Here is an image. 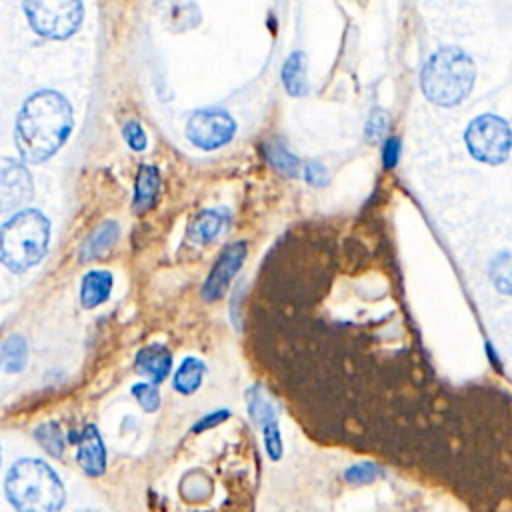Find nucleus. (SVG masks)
Listing matches in <instances>:
<instances>
[{
  "label": "nucleus",
  "instance_id": "obj_13",
  "mask_svg": "<svg viewBox=\"0 0 512 512\" xmlns=\"http://www.w3.org/2000/svg\"><path fill=\"white\" fill-rule=\"evenodd\" d=\"M226 212L224 210H204L200 212L188 226V238L194 242V244H208L212 242L226 226Z\"/></svg>",
  "mask_w": 512,
  "mask_h": 512
},
{
  "label": "nucleus",
  "instance_id": "obj_24",
  "mask_svg": "<svg viewBox=\"0 0 512 512\" xmlns=\"http://www.w3.org/2000/svg\"><path fill=\"white\" fill-rule=\"evenodd\" d=\"M132 394L138 400V404L146 410V412H154L160 406V394L156 384L152 382H140L136 386H132Z\"/></svg>",
  "mask_w": 512,
  "mask_h": 512
},
{
  "label": "nucleus",
  "instance_id": "obj_6",
  "mask_svg": "<svg viewBox=\"0 0 512 512\" xmlns=\"http://www.w3.org/2000/svg\"><path fill=\"white\" fill-rule=\"evenodd\" d=\"M32 28L48 38H66L80 26L82 0H24Z\"/></svg>",
  "mask_w": 512,
  "mask_h": 512
},
{
  "label": "nucleus",
  "instance_id": "obj_21",
  "mask_svg": "<svg viewBox=\"0 0 512 512\" xmlns=\"http://www.w3.org/2000/svg\"><path fill=\"white\" fill-rule=\"evenodd\" d=\"M490 280L500 294L512 296V250L498 252L488 268Z\"/></svg>",
  "mask_w": 512,
  "mask_h": 512
},
{
  "label": "nucleus",
  "instance_id": "obj_14",
  "mask_svg": "<svg viewBox=\"0 0 512 512\" xmlns=\"http://www.w3.org/2000/svg\"><path fill=\"white\" fill-rule=\"evenodd\" d=\"M112 290V274L106 270H92L84 276L80 286V300L84 308H94L108 300Z\"/></svg>",
  "mask_w": 512,
  "mask_h": 512
},
{
  "label": "nucleus",
  "instance_id": "obj_30",
  "mask_svg": "<svg viewBox=\"0 0 512 512\" xmlns=\"http://www.w3.org/2000/svg\"><path fill=\"white\" fill-rule=\"evenodd\" d=\"M80 512H94V510H80Z\"/></svg>",
  "mask_w": 512,
  "mask_h": 512
},
{
  "label": "nucleus",
  "instance_id": "obj_7",
  "mask_svg": "<svg viewBox=\"0 0 512 512\" xmlns=\"http://www.w3.org/2000/svg\"><path fill=\"white\" fill-rule=\"evenodd\" d=\"M236 132V122L224 108H202L196 110L188 124V140L202 150H216L232 140Z\"/></svg>",
  "mask_w": 512,
  "mask_h": 512
},
{
  "label": "nucleus",
  "instance_id": "obj_16",
  "mask_svg": "<svg viewBox=\"0 0 512 512\" xmlns=\"http://www.w3.org/2000/svg\"><path fill=\"white\" fill-rule=\"evenodd\" d=\"M160 190V174L154 166H142L136 176V192H134V210L146 212Z\"/></svg>",
  "mask_w": 512,
  "mask_h": 512
},
{
  "label": "nucleus",
  "instance_id": "obj_2",
  "mask_svg": "<svg viewBox=\"0 0 512 512\" xmlns=\"http://www.w3.org/2000/svg\"><path fill=\"white\" fill-rule=\"evenodd\" d=\"M474 78L476 66L472 58L456 46H444L426 60L420 88L432 104L450 108L468 98Z\"/></svg>",
  "mask_w": 512,
  "mask_h": 512
},
{
  "label": "nucleus",
  "instance_id": "obj_4",
  "mask_svg": "<svg viewBox=\"0 0 512 512\" xmlns=\"http://www.w3.org/2000/svg\"><path fill=\"white\" fill-rule=\"evenodd\" d=\"M50 224L38 210H22L0 228V262L12 272H24L44 256Z\"/></svg>",
  "mask_w": 512,
  "mask_h": 512
},
{
  "label": "nucleus",
  "instance_id": "obj_8",
  "mask_svg": "<svg viewBox=\"0 0 512 512\" xmlns=\"http://www.w3.org/2000/svg\"><path fill=\"white\" fill-rule=\"evenodd\" d=\"M244 258H246V242L244 240H238L222 250V254L214 262V266L204 282V288H202V298L206 302H214L224 296L232 278L242 268Z\"/></svg>",
  "mask_w": 512,
  "mask_h": 512
},
{
  "label": "nucleus",
  "instance_id": "obj_25",
  "mask_svg": "<svg viewBox=\"0 0 512 512\" xmlns=\"http://www.w3.org/2000/svg\"><path fill=\"white\" fill-rule=\"evenodd\" d=\"M388 124H390L388 112L382 108H374L366 124V138L370 142H378L388 132Z\"/></svg>",
  "mask_w": 512,
  "mask_h": 512
},
{
  "label": "nucleus",
  "instance_id": "obj_15",
  "mask_svg": "<svg viewBox=\"0 0 512 512\" xmlns=\"http://www.w3.org/2000/svg\"><path fill=\"white\" fill-rule=\"evenodd\" d=\"M282 84L290 96H304L308 92L306 58L302 52H292L282 66Z\"/></svg>",
  "mask_w": 512,
  "mask_h": 512
},
{
  "label": "nucleus",
  "instance_id": "obj_17",
  "mask_svg": "<svg viewBox=\"0 0 512 512\" xmlns=\"http://www.w3.org/2000/svg\"><path fill=\"white\" fill-rule=\"evenodd\" d=\"M26 362H28V344H26V340L18 334L8 336L0 344V372L16 374V372L24 370Z\"/></svg>",
  "mask_w": 512,
  "mask_h": 512
},
{
  "label": "nucleus",
  "instance_id": "obj_22",
  "mask_svg": "<svg viewBox=\"0 0 512 512\" xmlns=\"http://www.w3.org/2000/svg\"><path fill=\"white\" fill-rule=\"evenodd\" d=\"M38 444L52 456H60L64 450V436L60 432V428L54 422H44L42 426L36 428L34 432Z\"/></svg>",
  "mask_w": 512,
  "mask_h": 512
},
{
  "label": "nucleus",
  "instance_id": "obj_26",
  "mask_svg": "<svg viewBox=\"0 0 512 512\" xmlns=\"http://www.w3.org/2000/svg\"><path fill=\"white\" fill-rule=\"evenodd\" d=\"M304 178L312 186H324V184H328V170L322 162L314 160L304 166Z\"/></svg>",
  "mask_w": 512,
  "mask_h": 512
},
{
  "label": "nucleus",
  "instance_id": "obj_19",
  "mask_svg": "<svg viewBox=\"0 0 512 512\" xmlns=\"http://www.w3.org/2000/svg\"><path fill=\"white\" fill-rule=\"evenodd\" d=\"M262 150H264L266 160L272 164V168H276L278 172H282L286 176H296L298 174L300 160L280 140H276V138L266 140L262 144Z\"/></svg>",
  "mask_w": 512,
  "mask_h": 512
},
{
  "label": "nucleus",
  "instance_id": "obj_27",
  "mask_svg": "<svg viewBox=\"0 0 512 512\" xmlns=\"http://www.w3.org/2000/svg\"><path fill=\"white\" fill-rule=\"evenodd\" d=\"M124 138L130 144V148H134V150H144L146 148V134H144L142 126L134 120H130L124 126Z\"/></svg>",
  "mask_w": 512,
  "mask_h": 512
},
{
  "label": "nucleus",
  "instance_id": "obj_20",
  "mask_svg": "<svg viewBox=\"0 0 512 512\" xmlns=\"http://www.w3.org/2000/svg\"><path fill=\"white\" fill-rule=\"evenodd\" d=\"M118 240V224L116 222H104L102 226H98V230L86 240L84 248H82V260H92L100 254H104L108 248H112V244Z\"/></svg>",
  "mask_w": 512,
  "mask_h": 512
},
{
  "label": "nucleus",
  "instance_id": "obj_1",
  "mask_svg": "<svg viewBox=\"0 0 512 512\" xmlns=\"http://www.w3.org/2000/svg\"><path fill=\"white\" fill-rule=\"evenodd\" d=\"M72 110L68 102L52 90L32 94L16 120V146L24 160L36 164L52 156L68 138Z\"/></svg>",
  "mask_w": 512,
  "mask_h": 512
},
{
  "label": "nucleus",
  "instance_id": "obj_12",
  "mask_svg": "<svg viewBox=\"0 0 512 512\" xmlns=\"http://www.w3.org/2000/svg\"><path fill=\"white\" fill-rule=\"evenodd\" d=\"M172 368L170 352L160 344H150L142 348L136 356V370L150 378L152 384H160Z\"/></svg>",
  "mask_w": 512,
  "mask_h": 512
},
{
  "label": "nucleus",
  "instance_id": "obj_9",
  "mask_svg": "<svg viewBox=\"0 0 512 512\" xmlns=\"http://www.w3.org/2000/svg\"><path fill=\"white\" fill-rule=\"evenodd\" d=\"M32 198L30 172L12 158H0V212L20 208Z\"/></svg>",
  "mask_w": 512,
  "mask_h": 512
},
{
  "label": "nucleus",
  "instance_id": "obj_28",
  "mask_svg": "<svg viewBox=\"0 0 512 512\" xmlns=\"http://www.w3.org/2000/svg\"><path fill=\"white\" fill-rule=\"evenodd\" d=\"M398 158H400V138L390 136L382 150V162L386 168H394L398 164Z\"/></svg>",
  "mask_w": 512,
  "mask_h": 512
},
{
  "label": "nucleus",
  "instance_id": "obj_18",
  "mask_svg": "<svg viewBox=\"0 0 512 512\" xmlns=\"http://www.w3.org/2000/svg\"><path fill=\"white\" fill-rule=\"evenodd\" d=\"M204 362L194 358V356H188L182 360V364L178 366L176 374H174V388L180 392V394H192L200 388L202 384V378H204Z\"/></svg>",
  "mask_w": 512,
  "mask_h": 512
},
{
  "label": "nucleus",
  "instance_id": "obj_10",
  "mask_svg": "<svg viewBox=\"0 0 512 512\" xmlns=\"http://www.w3.org/2000/svg\"><path fill=\"white\" fill-rule=\"evenodd\" d=\"M248 412L252 416V420L260 426L262 430V438H264V446L266 452L270 456V460H280L282 458V436H280V428H278V420H276V410L272 406V402L264 396V392L254 386L248 390Z\"/></svg>",
  "mask_w": 512,
  "mask_h": 512
},
{
  "label": "nucleus",
  "instance_id": "obj_11",
  "mask_svg": "<svg viewBox=\"0 0 512 512\" xmlns=\"http://www.w3.org/2000/svg\"><path fill=\"white\" fill-rule=\"evenodd\" d=\"M78 464L88 476H100L106 468V450L94 426H86L80 434Z\"/></svg>",
  "mask_w": 512,
  "mask_h": 512
},
{
  "label": "nucleus",
  "instance_id": "obj_23",
  "mask_svg": "<svg viewBox=\"0 0 512 512\" xmlns=\"http://www.w3.org/2000/svg\"><path fill=\"white\" fill-rule=\"evenodd\" d=\"M380 476H384V470L378 464H372V462L352 464L350 468L344 470V480L348 484H368V482H372Z\"/></svg>",
  "mask_w": 512,
  "mask_h": 512
},
{
  "label": "nucleus",
  "instance_id": "obj_29",
  "mask_svg": "<svg viewBox=\"0 0 512 512\" xmlns=\"http://www.w3.org/2000/svg\"><path fill=\"white\" fill-rule=\"evenodd\" d=\"M228 410H218V412H212L208 416H204L196 426H194V432H202V430H208V428H214L216 424L224 422L228 418Z\"/></svg>",
  "mask_w": 512,
  "mask_h": 512
},
{
  "label": "nucleus",
  "instance_id": "obj_5",
  "mask_svg": "<svg viewBox=\"0 0 512 512\" xmlns=\"http://www.w3.org/2000/svg\"><path fill=\"white\" fill-rule=\"evenodd\" d=\"M464 142L478 162L500 164L512 150V130L504 118L480 114L466 126Z\"/></svg>",
  "mask_w": 512,
  "mask_h": 512
},
{
  "label": "nucleus",
  "instance_id": "obj_3",
  "mask_svg": "<svg viewBox=\"0 0 512 512\" xmlns=\"http://www.w3.org/2000/svg\"><path fill=\"white\" fill-rule=\"evenodd\" d=\"M4 488L16 512H60L66 500L56 472L34 458L18 460L8 470Z\"/></svg>",
  "mask_w": 512,
  "mask_h": 512
}]
</instances>
